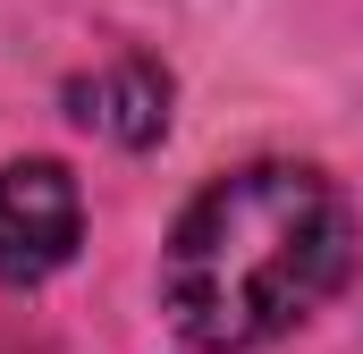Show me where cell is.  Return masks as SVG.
<instances>
[{
    "mask_svg": "<svg viewBox=\"0 0 363 354\" xmlns=\"http://www.w3.org/2000/svg\"><path fill=\"white\" fill-rule=\"evenodd\" d=\"M355 253L347 194L304 161H254L186 202L161 253V312L203 354H254L287 338Z\"/></svg>",
    "mask_w": 363,
    "mask_h": 354,
    "instance_id": "6da1fadb",
    "label": "cell"
},
{
    "mask_svg": "<svg viewBox=\"0 0 363 354\" xmlns=\"http://www.w3.org/2000/svg\"><path fill=\"white\" fill-rule=\"evenodd\" d=\"M85 236V194L60 161H9L0 169V287H34L68 270Z\"/></svg>",
    "mask_w": 363,
    "mask_h": 354,
    "instance_id": "7a4b0ae2",
    "label": "cell"
},
{
    "mask_svg": "<svg viewBox=\"0 0 363 354\" xmlns=\"http://www.w3.org/2000/svg\"><path fill=\"white\" fill-rule=\"evenodd\" d=\"M68 110H77V127L144 152V144L169 135V76L152 59H110V68H93V76L68 85Z\"/></svg>",
    "mask_w": 363,
    "mask_h": 354,
    "instance_id": "3957f363",
    "label": "cell"
}]
</instances>
